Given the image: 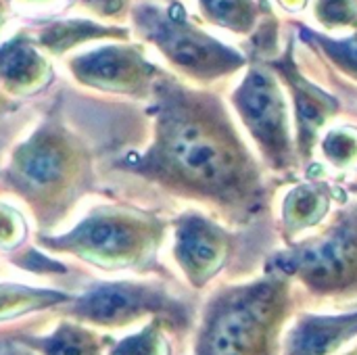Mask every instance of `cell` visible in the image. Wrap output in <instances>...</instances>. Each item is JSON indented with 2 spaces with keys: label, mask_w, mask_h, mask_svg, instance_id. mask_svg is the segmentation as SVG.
I'll list each match as a JSON object with an SVG mask.
<instances>
[{
  "label": "cell",
  "mask_w": 357,
  "mask_h": 355,
  "mask_svg": "<svg viewBox=\"0 0 357 355\" xmlns=\"http://www.w3.org/2000/svg\"><path fill=\"white\" fill-rule=\"evenodd\" d=\"M153 140L115 167L190 201L230 224H251L268 207L264 174L238 134L224 100L165 73L151 98Z\"/></svg>",
  "instance_id": "cell-1"
},
{
  "label": "cell",
  "mask_w": 357,
  "mask_h": 355,
  "mask_svg": "<svg viewBox=\"0 0 357 355\" xmlns=\"http://www.w3.org/2000/svg\"><path fill=\"white\" fill-rule=\"evenodd\" d=\"M169 222L121 203L92 207L77 224L59 234H36V247L75 257L105 272H151L157 266Z\"/></svg>",
  "instance_id": "cell-4"
},
{
  "label": "cell",
  "mask_w": 357,
  "mask_h": 355,
  "mask_svg": "<svg viewBox=\"0 0 357 355\" xmlns=\"http://www.w3.org/2000/svg\"><path fill=\"white\" fill-rule=\"evenodd\" d=\"M174 259L195 289L213 280L230 259L232 234L199 211H186L172 222Z\"/></svg>",
  "instance_id": "cell-11"
},
{
  "label": "cell",
  "mask_w": 357,
  "mask_h": 355,
  "mask_svg": "<svg viewBox=\"0 0 357 355\" xmlns=\"http://www.w3.org/2000/svg\"><path fill=\"white\" fill-rule=\"evenodd\" d=\"M54 80L50 56L36 44L31 29L21 27L0 40V88L15 100L44 92Z\"/></svg>",
  "instance_id": "cell-12"
},
{
  "label": "cell",
  "mask_w": 357,
  "mask_h": 355,
  "mask_svg": "<svg viewBox=\"0 0 357 355\" xmlns=\"http://www.w3.org/2000/svg\"><path fill=\"white\" fill-rule=\"evenodd\" d=\"M25 4H48V2H52V0H23Z\"/></svg>",
  "instance_id": "cell-30"
},
{
  "label": "cell",
  "mask_w": 357,
  "mask_h": 355,
  "mask_svg": "<svg viewBox=\"0 0 357 355\" xmlns=\"http://www.w3.org/2000/svg\"><path fill=\"white\" fill-rule=\"evenodd\" d=\"M73 297L75 295L61 289H44L25 282H0V326L33 314H48L73 301Z\"/></svg>",
  "instance_id": "cell-17"
},
{
  "label": "cell",
  "mask_w": 357,
  "mask_h": 355,
  "mask_svg": "<svg viewBox=\"0 0 357 355\" xmlns=\"http://www.w3.org/2000/svg\"><path fill=\"white\" fill-rule=\"evenodd\" d=\"M357 335V312L345 316L303 314L284 337V355H333Z\"/></svg>",
  "instance_id": "cell-15"
},
{
  "label": "cell",
  "mask_w": 357,
  "mask_h": 355,
  "mask_svg": "<svg viewBox=\"0 0 357 355\" xmlns=\"http://www.w3.org/2000/svg\"><path fill=\"white\" fill-rule=\"evenodd\" d=\"M314 19L328 31L357 27V0H314Z\"/></svg>",
  "instance_id": "cell-23"
},
{
  "label": "cell",
  "mask_w": 357,
  "mask_h": 355,
  "mask_svg": "<svg viewBox=\"0 0 357 355\" xmlns=\"http://www.w3.org/2000/svg\"><path fill=\"white\" fill-rule=\"evenodd\" d=\"M167 2H172V0H167Z\"/></svg>",
  "instance_id": "cell-32"
},
{
  "label": "cell",
  "mask_w": 357,
  "mask_h": 355,
  "mask_svg": "<svg viewBox=\"0 0 357 355\" xmlns=\"http://www.w3.org/2000/svg\"><path fill=\"white\" fill-rule=\"evenodd\" d=\"M0 355H40L15 339V326L0 328Z\"/></svg>",
  "instance_id": "cell-26"
},
{
  "label": "cell",
  "mask_w": 357,
  "mask_h": 355,
  "mask_svg": "<svg viewBox=\"0 0 357 355\" xmlns=\"http://www.w3.org/2000/svg\"><path fill=\"white\" fill-rule=\"evenodd\" d=\"M278 4L289 13H299L310 4V0H278Z\"/></svg>",
  "instance_id": "cell-28"
},
{
  "label": "cell",
  "mask_w": 357,
  "mask_h": 355,
  "mask_svg": "<svg viewBox=\"0 0 357 355\" xmlns=\"http://www.w3.org/2000/svg\"><path fill=\"white\" fill-rule=\"evenodd\" d=\"M15 339L40 355H109L113 345V339L65 318L50 333H42V322L15 326Z\"/></svg>",
  "instance_id": "cell-14"
},
{
  "label": "cell",
  "mask_w": 357,
  "mask_h": 355,
  "mask_svg": "<svg viewBox=\"0 0 357 355\" xmlns=\"http://www.w3.org/2000/svg\"><path fill=\"white\" fill-rule=\"evenodd\" d=\"M266 65L278 75L280 84L289 90L295 113V144L297 155L307 161L314 155L322 128L341 113V100L312 82L299 67L295 56V40L289 38L282 54L272 56Z\"/></svg>",
  "instance_id": "cell-10"
},
{
  "label": "cell",
  "mask_w": 357,
  "mask_h": 355,
  "mask_svg": "<svg viewBox=\"0 0 357 355\" xmlns=\"http://www.w3.org/2000/svg\"><path fill=\"white\" fill-rule=\"evenodd\" d=\"M50 314L105 331L126 328L144 318L161 320L176 333L188 331L192 324V308L186 301L159 282L136 280L96 282Z\"/></svg>",
  "instance_id": "cell-7"
},
{
  "label": "cell",
  "mask_w": 357,
  "mask_h": 355,
  "mask_svg": "<svg viewBox=\"0 0 357 355\" xmlns=\"http://www.w3.org/2000/svg\"><path fill=\"white\" fill-rule=\"evenodd\" d=\"M19 107H21V103L15 100V98H10V96L0 88V119L6 117V115H13L15 111H19Z\"/></svg>",
  "instance_id": "cell-27"
},
{
  "label": "cell",
  "mask_w": 357,
  "mask_h": 355,
  "mask_svg": "<svg viewBox=\"0 0 357 355\" xmlns=\"http://www.w3.org/2000/svg\"><path fill=\"white\" fill-rule=\"evenodd\" d=\"M230 103L259 153L278 172L297 165V144L291 136L289 103L278 75L261 63H251L232 90Z\"/></svg>",
  "instance_id": "cell-8"
},
{
  "label": "cell",
  "mask_w": 357,
  "mask_h": 355,
  "mask_svg": "<svg viewBox=\"0 0 357 355\" xmlns=\"http://www.w3.org/2000/svg\"><path fill=\"white\" fill-rule=\"evenodd\" d=\"M67 71L88 90L138 100H151L155 84L167 73L134 42H105L77 52L67 59Z\"/></svg>",
  "instance_id": "cell-9"
},
{
  "label": "cell",
  "mask_w": 357,
  "mask_h": 355,
  "mask_svg": "<svg viewBox=\"0 0 357 355\" xmlns=\"http://www.w3.org/2000/svg\"><path fill=\"white\" fill-rule=\"evenodd\" d=\"M73 2L86 13H90L92 17L113 25H123L134 8V0H73Z\"/></svg>",
  "instance_id": "cell-24"
},
{
  "label": "cell",
  "mask_w": 357,
  "mask_h": 355,
  "mask_svg": "<svg viewBox=\"0 0 357 355\" xmlns=\"http://www.w3.org/2000/svg\"><path fill=\"white\" fill-rule=\"evenodd\" d=\"M337 192L326 182H301L289 190L282 203V234L289 245L297 241L299 234L320 226L328 216L331 203Z\"/></svg>",
  "instance_id": "cell-16"
},
{
  "label": "cell",
  "mask_w": 357,
  "mask_h": 355,
  "mask_svg": "<svg viewBox=\"0 0 357 355\" xmlns=\"http://www.w3.org/2000/svg\"><path fill=\"white\" fill-rule=\"evenodd\" d=\"M36 44L48 56H65L67 52L94 42H132V29L126 25L102 23L86 17L52 19L38 23L33 29Z\"/></svg>",
  "instance_id": "cell-13"
},
{
  "label": "cell",
  "mask_w": 357,
  "mask_h": 355,
  "mask_svg": "<svg viewBox=\"0 0 357 355\" xmlns=\"http://www.w3.org/2000/svg\"><path fill=\"white\" fill-rule=\"evenodd\" d=\"M322 155L337 169L351 172L357 169V128L356 126H339L324 134L320 142Z\"/></svg>",
  "instance_id": "cell-21"
},
{
  "label": "cell",
  "mask_w": 357,
  "mask_h": 355,
  "mask_svg": "<svg viewBox=\"0 0 357 355\" xmlns=\"http://www.w3.org/2000/svg\"><path fill=\"white\" fill-rule=\"evenodd\" d=\"M10 264L25 272H36V274H67L65 264H61L52 257H46L44 253H38L36 249L19 253V257L10 259Z\"/></svg>",
  "instance_id": "cell-25"
},
{
  "label": "cell",
  "mask_w": 357,
  "mask_h": 355,
  "mask_svg": "<svg viewBox=\"0 0 357 355\" xmlns=\"http://www.w3.org/2000/svg\"><path fill=\"white\" fill-rule=\"evenodd\" d=\"M132 31L151 44L174 71L182 77L209 86L249 67V59L203 29L180 0L165 6L155 2H136L130 15Z\"/></svg>",
  "instance_id": "cell-5"
},
{
  "label": "cell",
  "mask_w": 357,
  "mask_h": 355,
  "mask_svg": "<svg viewBox=\"0 0 357 355\" xmlns=\"http://www.w3.org/2000/svg\"><path fill=\"white\" fill-rule=\"evenodd\" d=\"M29 236L27 216L10 201L0 199V253L19 251Z\"/></svg>",
  "instance_id": "cell-22"
},
{
  "label": "cell",
  "mask_w": 357,
  "mask_h": 355,
  "mask_svg": "<svg viewBox=\"0 0 357 355\" xmlns=\"http://www.w3.org/2000/svg\"><path fill=\"white\" fill-rule=\"evenodd\" d=\"M197 6L203 21L234 36L253 33L261 17L272 15L266 0H197Z\"/></svg>",
  "instance_id": "cell-18"
},
{
  "label": "cell",
  "mask_w": 357,
  "mask_h": 355,
  "mask_svg": "<svg viewBox=\"0 0 357 355\" xmlns=\"http://www.w3.org/2000/svg\"><path fill=\"white\" fill-rule=\"evenodd\" d=\"M96 186L94 151L67 121L56 96L0 165V190L15 197L38 234H52Z\"/></svg>",
  "instance_id": "cell-2"
},
{
  "label": "cell",
  "mask_w": 357,
  "mask_h": 355,
  "mask_svg": "<svg viewBox=\"0 0 357 355\" xmlns=\"http://www.w3.org/2000/svg\"><path fill=\"white\" fill-rule=\"evenodd\" d=\"M291 310V280L280 274L224 287L205 305L195 355H278Z\"/></svg>",
  "instance_id": "cell-3"
},
{
  "label": "cell",
  "mask_w": 357,
  "mask_h": 355,
  "mask_svg": "<svg viewBox=\"0 0 357 355\" xmlns=\"http://www.w3.org/2000/svg\"><path fill=\"white\" fill-rule=\"evenodd\" d=\"M295 29L299 40L322 54L337 71L357 82V27L347 36H331L326 31H318L307 23L295 21Z\"/></svg>",
  "instance_id": "cell-19"
},
{
  "label": "cell",
  "mask_w": 357,
  "mask_h": 355,
  "mask_svg": "<svg viewBox=\"0 0 357 355\" xmlns=\"http://www.w3.org/2000/svg\"><path fill=\"white\" fill-rule=\"evenodd\" d=\"M347 355H357V352H351V354H347Z\"/></svg>",
  "instance_id": "cell-31"
},
{
  "label": "cell",
  "mask_w": 357,
  "mask_h": 355,
  "mask_svg": "<svg viewBox=\"0 0 357 355\" xmlns=\"http://www.w3.org/2000/svg\"><path fill=\"white\" fill-rule=\"evenodd\" d=\"M8 10H10V0H0V31H2V27L6 25Z\"/></svg>",
  "instance_id": "cell-29"
},
{
  "label": "cell",
  "mask_w": 357,
  "mask_h": 355,
  "mask_svg": "<svg viewBox=\"0 0 357 355\" xmlns=\"http://www.w3.org/2000/svg\"><path fill=\"white\" fill-rule=\"evenodd\" d=\"M163 322L151 320L138 333L113 341L109 355H169V343L163 335Z\"/></svg>",
  "instance_id": "cell-20"
},
{
  "label": "cell",
  "mask_w": 357,
  "mask_h": 355,
  "mask_svg": "<svg viewBox=\"0 0 357 355\" xmlns=\"http://www.w3.org/2000/svg\"><path fill=\"white\" fill-rule=\"evenodd\" d=\"M268 274L299 280L314 297L345 305L357 299V203L337 211L322 234L268 257Z\"/></svg>",
  "instance_id": "cell-6"
}]
</instances>
